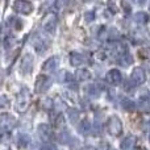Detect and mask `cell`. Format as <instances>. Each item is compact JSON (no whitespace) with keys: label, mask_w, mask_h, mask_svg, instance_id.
<instances>
[{"label":"cell","mask_w":150,"mask_h":150,"mask_svg":"<svg viewBox=\"0 0 150 150\" xmlns=\"http://www.w3.org/2000/svg\"><path fill=\"white\" fill-rule=\"evenodd\" d=\"M29 99H30V96H29V91L26 90V88H23L21 92L18 93L17 103H16V108H17L18 112H25L26 111V108H28V105H29Z\"/></svg>","instance_id":"1"},{"label":"cell","mask_w":150,"mask_h":150,"mask_svg":"<svg viewBox=\"0 0 150 150\" xmlns=\"http://www.w3.org/2000/svg\"><path fill=\"white\" fill-rule=\"evenodd\" d=\"M13 9L20 15H29L33 12V4L28 0H16L13 4Z\"/></svg>","instance_id":"2"},{"label":"cell","mask_w":150,"mask_h":150,"mask_svg":"<svg viewBox=\"0 0 150 150\" xmlns=\"http://www.w3.org/2000/svg\"><path fill=\"white\" fill-rule=\"evenodd\" d=\"M108 132L113 136H120L122 133V122L117 116H112L108 121Z\"/></svg>","instance_id":"3"},{"label":"cell","mask_w":150,"mask_h":150,"mask_svg":"<svg viewBox=\"0 0 150 150\" xmlns=\"http://www.w3.org/2000/svg\"><path fill=\"white\" fill-rule=\"evenodd\" d=\"M42 25H44V29L47 32V33L53 34L55 32V29H57V25H58L57 16H55V15H47L46 17H45Z\"/></svg>","instance_id":"4"},{"label":"cell","mask_w":150,"mask_h":150,"mask_svg":"<svg viewBox=\"0 0 150 150\" xmlns=\"http://www.w3.org/2000/svg\"><path fill=\"white\" fill-rule=\"evenodd\" d=\"M16 125V119L9 113H1L0 115V128L4 130L12 129Z\"/></svg>","instance_id":"5"},{"label":"cell","mask_w":150,"mask_h":150,"mask_svg":"<svg viewBox=\"0 0 150 150\" xmlns=\"http://www.w3.org/2000/svg\"><path fill=\"white\" fill-rule=\"evenodd\" d=\"M52 86V79L46 75H40L37 78V82H36V91L37 92H45L47 91V88Z\"/></svg>","instance_id":"6"},{"label":"cell","mask_w":150,"mask_h":150,"mask_svg":"<svg viewBox=\"0 0 150 150\" xmlns=\"http://www.w3.org/2000/svg\"><path fill=\"white\" fill-rule=\"evenodd\" d=\"M130 80L133 82V84H142L146 80V74L144 71V69L141 67H136L134 70L132 71V75H130Z\"/></svg>","instance_id":"7"},{"label":"cell","mask_w":150,"mask_h":150,"mask_svg":"<svg viewBox=\"0 0 150 150\" xmlns=\"http://www.w3.org/2000/svg\"><path fill=\"white\" fill-rule=\"evenodd\" d=\"M107 80H108L111 84L117 86V84H120V83L122 82V75H121V73H120L119 70L113 69V70H111L108 74H107Z\"/></svg>","instance_id":"8"},{"label":"cell","mask_w":150,"mask_h":150,"mask_svg":"<svg viewBox=\"0 0 150 150\" xmlns=\"http://www.w3.org/2000/svg\"><path fill=\"white\" fill-rule=\"evenodd\" d=\"M33 70V57L30 54L25 55L21 62V73L23 74H30Z\"/></svg>","instance_id":"9"},{"label":"cell","mask_w":150,"mask_h":150,"mask_svg":"<svg viewBox=\"0 0 150 150\" xmlns=\"http://www.w3.org/2000/svg\"><path fill=\"white\" fill-rule=\"evenodd\" d=\"M58 65H59V58H58V57H50L49 59H47L46 62L44 63V66H42V70L52 73V71H54L55 69L58 67Z\"/></svg>","instance_id":"10"},{"label":"cell","mask_w":150,"mask_h":150,"mask_svg":"<svg viewBox=\"0 0 150 150\" xmlns=\"http://www.w3.org/2000/svg\"><path fill=\"white\" fill-rule=\"evenodd\" d=\"M37 132H38L40 137L45 141H49L52 138V129L49 128L47 124H40L38 128H37Z\"/></svg>","instance_id":"11"},{"label":"cell","mask_w":150,"mask_h":150,"mask_svg":"<svg viewBox=\"0 0 150 150\" xmlns=\"http://www.w3.org/2000/svg\"><path fill=\"white\" fill-rule=\"evenodd\" d=\"M84 62H86V58L83 57V54H80V53H76V52L70 53V63L73 66L78 67V66L83 65Z\"/></svg>","instance_id":"12"},{"label":"cell","mask_w":150,"mask_h":150,"mask_svg":"<svg viewBox=\"0 0 150 150\" xmlns=\"http://www.w3.org/2000/svg\"><path fill=\"white\" fill-rule=\"evenodd\" d=\"M136 141H137V138H136L134 136H128V137H125L124 140L121 141V149L122 150H132L136 145Z\"/></svg>","instance_id":"13"},{"label":"cell","mask_w":150,"mask_h":150,"mask_svg":"<svg viewBox=\"0 0 150 150\" xmlns=\"http://www.w3.org/2000/svg\"><path fill=\"white\" fill-rule=\"evenodd\" d=\"M133 18H134V21L138 24H145V23H148L149 16L146 15L145 12H137L134 16H133Z\"/></svg>","instance_id":"14"},{"label":"cell","mask_w":150,"mask_h":150,"mask_svg":"<svg viewBox=\"0 0 150 150\" xmlns=\"http://www.w3.org/2000/svg\"><path fill=\"white\" fill-rule=\"evenodd\" d=\"M69 120H70V122H73V124H76L78 120H79V111L75 108H70L69 109Z\"/></svg>","instance_id":"15"},{"label":"cell","mask_w":150,"mask_h":150,"mask_svg":"<svg viewBox=\"0 0 150 150\" xmlns=\"http://www.w3.org/2000/svg\"><path fill=\"white\" fill-rule=\"evenodd\" d=\"M75 76H76L79 80H87L91 78V73L88 70H86V69H80V70L76 71Z\"/></svg>","instance_id":"16"},{"label":"cell","mask_w":150,"mask_h":150,"mask_svg":"<svg viewBox=\"0 0 150 150\" xmlns=\"http://www.w3.org/2000/svg\"><path fill=\"white\" fill-rule=\"evenodd\" d=\"M121 105H122V108H124L125 111H128V112H133L136 109L134 103H133L132 100H129V99H122Z\"/></svg>","instance_id":"17"},{"label":"cell","mask_w":150,"mask_h":150,"mask_svg":"<svg viewBox=\"0 0 150 150\" xmlns=\"http://www.w3.org/2000/svg\"><path fill=\"white\" fill-rule=\"evenodd\" d=\"M29 136L28 134H24V133H21V134L17 136V138H16V142H17L18 146H26L29 144Z\"/></svg>","instance_id":"18"},{"label":"cell","mask_w":150,"mask_h":150,"mask_svg":"<svg viewBox=\"0 0 150 150\" xmlns=\"http://www.w3.org/2000/svg\"><path fill=\"white\" fill-rule=\"evenodd\" d=\"M79 132L82 133L83 136H88V133L91 132V124H88L87 120H84V121L80 124L79 127Z\"/></svg>","instance_id":"19"},{"label":"cell","mask_w":150,"mask_h":150,"mask_svg":"<svg viewBox=\"0 0 150 150\" xmlns=\"http://www.w3.org/2000/svg\"><path fill=\"white\" fill-rule=\"evenodd\" d=\"M70 140H71V137L67 132H62L58 136V141H59L61 144H63V145H67V144L70 142Z\"/></svg>","instance_id":"20"},{"label":"cell","mask_w":150,"mask_h":150,"mask_svg":"<svg viewBox=\"0 0 150 150\" xmlns=\"http://www.w3.org/2000/svg\"><path fill=\"white\" fill-rule=\"evenodd\" d=\"M138 55L142 59H149L150 58V47H141L138 50Z\"/></svg>","instance_id":"21"},{"label":"cell","mask_w":150,"mask_h":150,"mask_svg":"<svg viewBox=\"0 0 150 150\" xmlns=\"http://www.w3.org/2000/svg\"><path fill=\"white\" fill-rule=\"evenodd\" d=\"M121 63H122L124 66H129V65H132V63H133V57H132L130 54H128V53H127V54L122 55Z\"/></svg>","instance_id":"22"},{"label":"cell","mask_w":150,"mask_h":150,"mask_svg":"<svg viewBox=\"0 0 150 150\" xmlns=\"http://www.w3.org/2000/svg\"><path fill=\"white\" fill-rule=\"evenodd\" d=\"M88 95H91L92 98H98V96H99V90L96 88L95 84H92V86H90V87H88Z\"/></svg>","instance_id":"23"},{"label":"cell","mask_w":150,"mask_h":150,"mask_svg":"<svg viewBox=\"0 0 150 150\" xmlns=\"http://www.w3.org/2000/svg\"><path fill=\"white\" fill-rule=\"evenodd\" d=\"M140 108H141V111L149 112V111H150V103H149V101H141Z\"/></svg>","instance_id":"24"},{"label":"cell","mask_w":150,"mask_h":150,"mask_svg":"<svg viewBox=\"0 0 150 150\" xmlns=\"http://www.w3.org/2000/svg\"><path fill=\"white\" fill-rule=\"evenodd\" d=\"M15 44H16V40L12 38V37H8V38L5 40V47H12Z\"/></svg>","instance_id":"25"},{"label":"cell","mask_w":150,"mask_h":150,"mask_svg":"<svg viewBox=\"0 0 150 150\" xmlns=\"http://www.w3.org/2000/svg\"><path fill=\"white\" fill-rule=\"evenodd\" d=\"M52 105H53V101L50 100V99H45L44 100V107L45 108H50Z\"/></svg>","instance_id":"26"},{"label":"cell","mask_w":150,"mask_h":150,"mask_svg":"<svg viewBox=\"0 0 150 150\" xmlns=\"http://www.w3.org/2000/svg\"><path fill=\"white\" fill-rule=\"evenodd\" d=\"M93 17H95V16H93V12H87L86 13V20L87 21H92Z\"/></svg>","instance_id":"27"},{"label":"cell","mask_w":150,"mask_h":150,"mask_svg":"<svg viewBox=\"0 0 150 150\" xmlns=\"http://www.w3.org/2000/svg\"><path fill=\"white\" fill-rule=\"evenodd\" d=\"M42 150H57V149H55V146H53V145H45L44 148H42Z\"/></svg>","instance_id":"28"},{"label":"cell","mask_w":150,"mask_h":150,"mask_svg":"<svg viewBox=\"0 0 150 150\" xmlns=\"http://www.w3.org/2000/svg\"><path fill=\"white\" fill-rule=\"evenodd\" d=\"M145 1H146V0H134V3H136V4H138V5H142Z\"/></svg>","instance_id":"29"}]
</instances>
